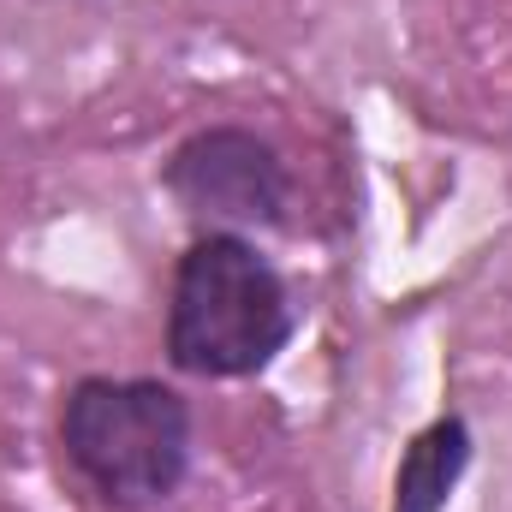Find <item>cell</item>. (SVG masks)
<instances>
[{"label":"cell","instance_id":"6da1fadb","mask_svg":"<svg viewBox=\"0 0 512 512\" xmlns=\"http://www.w3.org/2000/svg\"><path fill=\"white\" fill-rule=\"evenodd\" d=\"M292 334V304L280 274L227 233L191 245L173 280L167 352L191 376H251Z\"/></svg>","mask_w":512,"mask_h":512},{"label":"cell","instance_id":"7a4b0ae2","mask_svg":"<svg viewBox=\"0 0 512 512\" xmlns=\"http://www.w3.org/2000/svg\"><path fill=\"white\" fill-rule=\"evenodd\" d=\"M60 435L72 465L120 507L167 501L191 459V411L161 382H78Z\"/></svg>","mask_w":512,"mask_h":512},{"label":"cell","instance_id":"3957f363","mask_svg":"<svg viewBox=\"0 0 512 512\" xmlns=\"http://www.w3.org/2000/svg\"><path fill=\"white\" fill-rule=\"evenodd\" d=\"M167 185L191 215L227 221V227H268L286 209V173H280L274 149L233 126L191 137L173 155Z\"/></svg>","mask_w":512,"mask_h":512},{"label":"cell","instance_id":"277c9868","mask_svg":"<svg viewBox=\"0 0 512 512\" xmlns=\"http://www.w3.org/2000/svg\"><path fill=\"white\" fill-rule=\"evenodd\" d=\"M465 459H471V435H465V423H459V417L429 423V429L411 441L405 465H399L393 512H441L447 507V495H453V483H459V471H465Z\"/></svg>","mask_w":512,"mask_h":512}]
</instances>
